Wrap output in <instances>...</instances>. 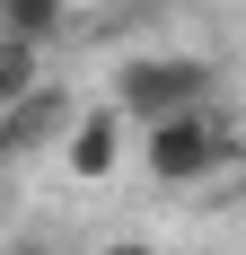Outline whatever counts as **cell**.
<instances>
[{
    "label": "cell",
    "mask_w": 246,
    "mask_h": 255,
    "mask_svg": "<svg viewBox=\"0 0 246 255\" xmlns=\"http://www.w3.org/2000/svg\"><path fill=\"white\" fill-rule=\"evenodd\" d=\"M62 132H71V97H62V88H35V97L0 106V158L35 150V141H62Z\"/></svg>",
    "instance_id": "277c9868"
},
{
    "label": "cell",
    "mask_w": 246,
    "mask_h": 255,
    "mask_svg": "<svg viewBox=\"0 0 246 255\" xmlns=\"http://www.w3.org/2000/svg\"><path fill=\"white\" fill-rule=\"evenodd\" d=\"M9 255H62V247H53V238H18Z\"/></svg>",
    "instance_id": "52a82bcc"
},
{
    "label": "cell",
    "mask_w": 246,
    "mask_h": 255,
    "mask_svg": "<svg viewBox=\"0 0 246 255\" xmlns=\"http://www.w3.org/2000/svg\"><path fill=\"white\" fill-rule=\"evenodd\" d=\"M71 18V0H0V35H26V44H53Z\"/></svg>",
    "instance_id": "8992f818"
},
{
    "label": "cell",
    "mask_w": 246,
    "mask_h": 255,
    "mask_svg": "<svg viewBox=\"0 0 246 255\" xmlns=\"http://www.w3.org/2000/svg\"><path fill=\"white\" fill-rule=\"evenodd\" d=\"M229 158H238V141H229L202 106L141 124V176H149V185H202V176H220Z\"/></svg>",
    "instance_id": "7a4b0ae2"
},
{
    "label": "cell",
    "mask_w": 246,
    "mask_h": 255,
    "mask_svg": "<svg viewBox=\"0 0 246 255\" xmlns=\"http://www.w3.org/2000/svg\"><path fill=\"white\" fill-rule=\"evenodd\" d=\"M44 88V44H26V35H0V106H18Z\"/></svg>",
    "instance_id": "5b68a950"
},
{
    "label": "cell",
    "mask_w": 246,
    "mask_h": 255,
    "mask_svg": "<svg viewBox=\"0 0 246 255\" xmlns=\"http://www.w3.org/2000/svg\"><path fill=\"white\" fill-rule=\"evenodd\" d=\"M211 88H220V62H202V53H132V62L115 71L123 124H158V115L211 106Z\"/></svg>",
    "instance_id": "6da1fadb"
},
{
    "label": "cell",
    "mask_w": 246,
    "mask_h": 255,
    "mask_svg": "<svg viewBox=\"0 0 246 255\" xmlns=\"http://www.w3.org/2000/svg\"><path fill=\"white\" fill-rule=\"evenodd\" d=\"M62 167H71L79 185H97L123 167V106H88V115H71V132H62Z\"/></svg>",
    "instance_id": "3957f363"
},
{
    "label": "cell",
    "mask_w": 246,
    "mask_h": 255,
    "mask_svg": "<svg viewBox=\"0 0 246 255\" xmlns=\"http://www.w3.org/2000/svg\"><path fill=\"white\" fill-rule=\"evenodd\" d=\"M106 255H158V247H141V238H115V247H106Z\"/></svg>",
    "instance_id": "ba28073f"
}]
</instances>
